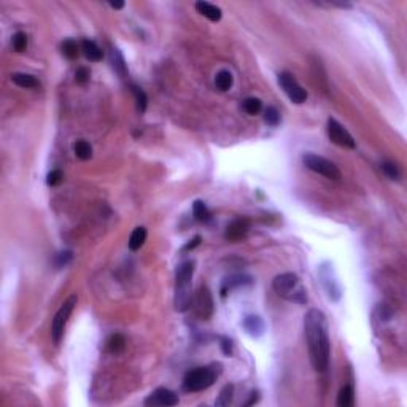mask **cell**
<instances>
[{
	"label": "cell",
	"mask_w": 407,
	"mask_h": 407,
	"mask_svg": "<svg viewBox=\"0 0 407 407\" xmlns=\"http://www.w3.org/2000/svg\"><path fill=\"white\" fill-rule=\"evenodd\" d=\"M304 331L310 355V363L315 371L324 372L330 364V333L328 321L321 310L310 309L304 317Z\"/></svg>",
	"instance_id": "obj_1"
},
{
	"label": "cell",
	"mask_w": 407,
	"mask_h": 407,
	"mask_svg": "<svg viewBox=\"0 0 407 407\" xmlns=\"http://www.w3.org/2000/svg\"><path fill=\"white\" fill-rule=\"evenodd\" d=\"M194 261H185L178 266L177 274H175V297L174 304L177 312H186L191 307L193 302V293H191V285H193V275H194Z\"/></svg>",
	"instance_id": "obj_2"
},
{
	"label": "cell",
	"mask_w": 407,
	"mask_h": 407,
	"mask_svg": "<svg viewBox=\"0 0 407 407\" xmlns=\"http://www.w3.org/2000/svg\"><path fill=\"white\" fill-rule=\"evenodd\" d=\"M274 291L283 297L285 301L293 304H306L307 302V290L304 288L301 278L293 272L280 274L272 281Z\"/></svg>",
	"instance_id": "obj_3"
},
{
	"label": "cell",
	"mask_w": 407,
	"mask_h": 407,
	"mask_svg": "<svg viewBox=\"0 0 407 407\" xmlns=\"http://www.w3.org/2000/svg\"><path fill=\"white\" fill-rule=\"evenodd\" d=\"M218 375H220V371H216L215 366H203L188 371L183 379V390L188 391V393L203 391L213 385Z\"/></svg>",
	"instance_id": "obj_4"
},
{
	"label": "cell",
	"mask_w": 407,
	"mask_h": 407,
	"mask_svg": "<svg viewBox=\"0 0 407 407\" xmlns=\"http://www.w3.org/2000/svg\"><path fill=\"white\" fill-rule=\"evenodd\" d=\"M76 302H78V297L73 294L56 312V315L53 318V323H51V339L54 342V345H59L62 337H64L66 324H67V321H69V318L72 315V312H73Z\"/></svg>",
	"instance_id": "obj_5"
},
{
	"label": "cell",
	"mask_w": 407,
	"mask_h": 407,
	"mask_svg": "<svg viewBox=\"0 0 407 407\" xmlns=\"http://www.w3.org/2000/svg\"><path fill=\"white\" fill-rule=\"evenodd\" d=\"M302 162L307 169L315 172V174H320L330 180H340V170L337 169V166L323 158V156L307 153L302 156Z\"/></svg>",
	"instance_id": "obj_6"
},
{
	"label": "cell",
	"mask_w": 407,
	"mask_h": 407,
	"mask_svg": "<svg viewBox=\"0 0 407 407\" xmlns=\"http://www.w3.org/2000/svg\"><path fill=\"white\" fill-rule=\"evenodd\" d=\"M193 310L197 318L209 320L213 315V297L207 285H200L199 291L194 296V301L191 302Z\"/></svg>",
	"instance_id": "obj_7"
},
{
	"label": "cell",
	"mask_w": 407,
	"mask_h": 407,
	"mask_svg": "<svg viewBox=\"0 0 407 407\" xmlns=\"http://www.w3.org/2000/svg\"><path fill=\"white\" fill-rule=\"evenodd\" d=\"M278 85L281 86V89L285 91V94L291 102H294V104H304L306 102L307 91L296 82V78L291 73L281 72L278 75Z\"/></svg>",
	"instance_id": "obj_8"
},
{
	"label": "cell",
	"mask_w": 407,
	"mask_h": 407,
	"mask_svg": "<svg viewBox=\"0 0 407 407\" xmlns=\"http://www.w3.org/2000/svg\"><path fill=\"white\" fill-rule=\"evenodd\" d=\"M328 137H330L331 142L336 144L337 147L349 148V150H353L356 147L355 138L350 135V132L334 118L328 119Z\"/></svg>",
	"instance_id": "obj_9"
},
{
	"label": "cell",
	"mask_w": 407,
	"mask_h": 407,
	"mask_svg": "<svg viewBox=\"0 0 407 407\" xmlns=\"http://www.w3.org/2000/svg\"><path fill=\"white\" fill-rule=\"evenodd\" d=\"M320 278H321V283L324 287V291H326L328 297H330L331 301H339L340 296H342V290H340L339 281L334 277L333 266L330 262L321 264V268H320Z\"/></svg>",
	"instance_id": "obj_10"
},
{
	"label": "cell",
	"mask_w": 407,
	"mask_h": 407,
	"mask_svg": "<svg viewBox=\"0 0 407 407\" xmlns=\"http://www.w3.org/2000/svg\"><path fill=\"white\" fill-rule=\"evenodd\" d=\"M178 396L174 393L172 390H167V388H158L154 390L153 393L145 399V405H166V407H170V405H177L178 404Z\"/></svg>",
	"instance_id": "obj_11"
},
{
	"label": "cell",
	"mask_w": 407,
	"mask_h": 407,
	"mask_svg": "<svg viewBox=\"0 0 407 407\" xmlns=\"http://www.w3.org/2000/svg\"><path fill=\"white\" fill-rule=\"evenodd\" d=\"M248 229H250V223L248 220H236V221H232L226 231H225V239L229 240V242H239L242 239L247 237V234H248Z\"/></svg>",
	"instance_id": "obj_12"
},
{
	"label": "cell",
	"mask_w": 407,
	"mask_h": 407,
	"mask_svg": "<svg viewBox=\"0 0 407 407\" xmlns=\"http://www.w3.org/2000/svg\"><path fill=\"white\" fill-rule=\"evenodd\" d=\"M252 277L250 275H245V274H234L231 277H228L225 280V283L221 287V296L225 297L231 290L234 288H239V287H245V285H252Z\"/></svg>",
	"instance_id": "obj_13"
},
{
	"label": "cell",
	"mask_w": 407,
	"mask_h": 407,
	"mask_svg": "<svg viewBox=\"0 0 407 407\" xmlns=\"http://www.w3.org/2000/svg\"><path fill=\"white\" fill-rule=\"evenodd\" d=\"M196 10L202 14V16H206L207 19H210L213 23H218L223 16L221 10L218 8L216 5H212L209 2H197L196 4Z\"/></svg>",
	"instance_id": "obj_14"
},
{
	"label": "cell",
	"mask_w": 407,
	"mask_h": 407,
	"mask_svg": "<svg viewBox=\"0 0 407 407\" xmlns=\"http://www.w3.org/2000/svg\"><path fill=\"white\" fill-rule=\"evenodd\" d=\"M243 328L250 336L259 337L264 333V321L256 315H250L243 320Z\"/></svg>",
	"instance_id": "obj_15"
},
{
	"label": "cell",
	"mask_w": 407,
	"mask_h": 407,
	"mask_svg": "<svg viewBox=\"0 0 407 407\" xmlns=\"http://www.w3.org/2000/svg\"><path fill=\"white\" fill-rule=\"evenodd\" d=\"M82 51H83L85 57L89 59L91 62H99L104 57L102 50L92 40H83L82 42Z\"/></svg>",
	"instance_id": "obj_16"
},
{
	"label": "cell",
	"mask_w": 407,
	"mask_h": 407,
	"mask_svg": "<svg viewBox=\"0 0 407 407\" xmlns=\"http://www.w3.org/2000/svg\"><path fill=\"white\" fill-rule=\"evenodd\" d=\"M110 62H112V67L115 69V72L124 78L128 76V66H126V60H124L121 51L118 48H112L110 50Z\"/></svg>",
	"instance_id": "obj_17"
},
{
	"label": "cell",
	"mask_w": 407,
	"mask_h": 407,
	"mask_svg": "<svg viewBox=\"0 0 407 407\" xmlns=\"http://www.w3.org/2000/svg\"><path fill=\"white\" fill-rule=\"evenodd\" d=\"M145 240H147V229L144 226H138V228H135L132 231L128 245H129V248L132 250V252H137V250H140L144 247Z\"/></svg>",
	"instance_id": "obj_18"
},
{
	"label": "cell",
	"mask_w": 407,
	"mask_h": 407,
	"mask_svg": "<svg viewBox=\"0 0 407 407\" xmlns=\"http://www.w3.org/2000/svg\"><path fill=\"white\" fill-rule=\"evenodd\" d=\"M11 82L19 86V88H26V89H30V88H37L38 86V80L35 76L29 75V73H13L11 75Z\"/></svg>",
	"instance_id": "obj_19"
},
{
	"label": "cell",
	"mask_w": 407,
	"mask_h": 407,
	"mask_svg": "<svg viewBox=\"0 0 407 407\" xmlns=\"http://www.w3.org/2000/svg\"><path fill=\"white\" fill-rule=\"evenodd\" d=\"M355 404V390L352 385H345L340 388L337 395V405L339 407H352Z\"/></svg>",
	"instance_id": "obj_20"
},
{
	"label": "cell",
	"mask_w": 407,
	"mask_h": 407,
	"mask_svg": "<svg viewBox=\"0 0 407 407\" xmlns=\"http://www.w3.org/2000/svg\"><path fill=\"white\" fill-rule=\"evenodd\" d=\"M232 83H234V78H232L231 72H228V70L218 72L215 76V86L220 91H229L232 88Z\"/></svg>",
	"instance_id": "obj_21"
},
{
	"label": "cell",
	"mask_w": 407,
	"mask_h": 407,
	"mask_svg": "<svg viewBox=\"0 0 407 407\" xmlns=\"http://www.w3.org/2000/svg\"><path fill=\"white\" fill-rule=\"evenodd\" d=\"M75 154H76V158H80L82 161L91 159L92 147L86 142V140H78V142L75 144Z\"/></svg>",
	"instance_id": "obj_22"
},
{
	"label": "cell",
	"mask_w": 407,
	"mask_h": 407,
	"mask_svg": "<svg viewBox=\"0 0 407 407\" xmlns=\"http://www.w3.org/2000/svg\"><path fill=\"white\" fill-rule=\"evenodd\" d=\"M107 347H108V352L110 353H119L124 350V347H126V339H124V336H121V334H113L110 339H108Z\"/></svg>",
	"instance_id": "obj_23"
},
{
	"label": "cell",
	"mask_w": 407,
	"mask_h": 407,
	"mask_svg": "<svg viewBox=\"0 0 407 407\" xmlns=\"http://www.w3.org/2000/svg\"><path fill=\"white\" fill-rule=\"evenodd\" d=\"M193 213H194V218L197 221H209L210 220V212H209V209L206 207V203H203L202 200H196L194 202Z\"/></svg>",
	"instance_id": "obj_24"
},
{
	"label": "cell",
	"mask_w": 407,
	"mask_h": 407,
	"mask_svg": "<svg viewBox=\"0 0 407 407\" xmlns=\"http://www.w3.org/2000/svg\"><path fill=\"white\" fill-rule=\"evenodd\" d=\"M132 92L135 96V104H137V110L140 113H144L147 110V105H148V97L144 89H140L138 86H132Z\"/></svg>",
	"instance_id": "obj_25"
},
{
	"label": "cell",
	"mask_w": 407,
	"mask_h": 407,
	"mask_svg": "<svg viewBox=\"0 0 407 407\" xmlns=\"http://www.w3.org/2000/svg\"><path fill=\"white\" fill-rule=\"evenodd\" d=\"M232 396H234V385H226L221 391L220 396L216 399V405L218 407H226L232 402Z\"/></svg>",
	"instance_id": "obj_26"
},
{
	"label": "cell",
	"mask_w": 407,
	"mask_h": 407,
	"mask_svg": "<svg viewBox=\"0 0 407 407\" xmlns=\"http://www.w3.org/2000/svg\"><path fill=\"white\" fill-rule=\"evenodd\" d=\"M60 50H62V54H64L67 59H75L78 56V45L75 40H64L60 45Z\"/></svg>",
	"instance_id": "obj_27"
},
{
	"label": "cell",
	"mask_w": 407,
	"mask_h": 407,
	"mask_svg": "<svg viewBox=\"0 0 407 407\" xmlns=\"http://www.w3.org/2000/svg\"><path fill=\"white\" fill-rule=\"evenodd\" d=\"M382 170H383V174H385L390 180H399L401 172H399V167H398L395 162H391V161H383V162H382Z\"/></svg>",
	"instance_id": "obj_28"
},
{
	"label": "cell",
	"mask_w": 407,
	"mask_h": 407,
	"mask_svg": "<svg viewBox=\"0 0 407 407\" xmlns=\"http://www.w3.org/2000/svg\"><path fill=\"white\" fill-rule=\"evenodd\" d=\"M11 45H13V50L16 53L26 51V48H27V35L24 32H16L13 35Z\"/></svg>",
	"instance_id": "obj_29"
},
{
	"label": "cell",
	"mask_w": 407,
	"mask_h": 407,
	"mask_svg": "<svg viewBox=\"0 0 407 407\" xmlns=\"http://www.w3.org/2000/svg\"><path fill=\"white\" fill-rule=\"evenodd\" d=\"M261 100L256 99V97H248L243 100V110L248 113V115H258L261 112Z\"/></svg>",
	"instance_id": "obj_30"
},
{
	"label": "cell",
	"mask_w": 407,
	"mask_h": 407,
	"mask_svg": "<svg viewBox=\"0 0 407 407\" xmlns=\"http://www.w3.org/2000/svg\"><path fill=\"white\" fill-rule=\"evenodd\" d=\"M264 121L269 124V126H277V124L280 123V113L275 107H268L266 108V112H264Z\"/></svg>",
	"instance_id": "obj_31"
},
{
	"label": "cell",
	"mask_w": 407,
	"mask_h": 407,
	"mask_svg": "<svg viewBox=\"0 0 407 407\" xmlns=\"http://www.w3.org/2000/svg\"><path fill=\"white\" fill-rule=\"evenodd\" d=\"M72 258H73V255H72V252H69V250L57 253L56 255V259H54L56 268H66V266L72 261Z\"/></svg>",
	"instance_id": "obj_32"
},
{
	"label": "cell",
	"mask_w": 407,
	"mask_h": 407,
	"mask_svg": "<svg viewBox=\"0 0 407 407\" xmlns=\"http://www.w3.org/2000/svg\"><path fill=\"white\" fill-rule=\"evenodd\" d=\"M75 82L78 85H85L89 82V70L86 67H80V69H76L75 72Z\"/></svg>",
	"instance_id": "obj_33"
},
{
	"label": "cell",
	"mask_w": 407,
	"mask_h": 407,
	"mask_svg": "<svg viewBox=\"0 0 407 407\" xmlns=\"http://www.w3.org/2000/svg\"><path fill=\"white\" fill-rule=\"evenodd\" d=\"M62 178H64V175H62V172L60 170H51L48 177H46V183H48L50 186H56L62 181Z\"/></svg>",
	"instance_id": "obj_34"
},
{
	"label": "cell",
	"mask_w": 407,
	"mask_h": 407,
	"mask_svg": "<svg viewBox=\"0 0 407 407\" xmlns=\"http://www.w3.org/2000/svg\"><path fill=\"white\" fill-rule=\"evenodd\" d=\"M221 350L225 355L231 356L232 355V340L228 337H221Z\"/></svg>",
	"instance_id": "obj_35"
},
{
	"label": "cell",
	"mask_w": 407,
	"mask_h": 407,
	"mask_svg": "<svg viewBox=\"0 0 407 407\" xmlns=\"http://www.w3.org/2000/svg\"><path fill=\"white\" fill-rule=\"evenodd\" d=\"M200 240H202V237H200V236H196L193 240H190V242H188V243L183 247V252H185V253H186V252H191V250H194L197 245H200Z\"/></svg>",
	"instance_id": "obj_36"
},
{
	"label": "cell",
	"mask_w": 407,
	"mask_h": 407,
	"mask_svg": "<svg viewBox=\"0 0 407 407\" xmlns=\"http://www.w3.org/2000/svg\"><path fill=\"white\" fill-rule=\"evenodd\" d=\"M258 399H259L258 391H253V393H252V398H250V401H247V402H245V405H252V404L258 402Z\"/></svg>",
	"instance_id": "obj_37"
},
{
	"label": "cell",
	"mask_w": 407,
	"mask_h": 407,
	"mask_svg": "<svg viewBox=\"0 0 407 407\" xmlns=\"http://www.w3.org/2000/svg\"><path fill=\"white\" fill-rule=\"evenodd\" d=\"M108 5H110L112 8H115V10H121V8H124V2H110Z\"/></svg>",
	"instance_id": "obj_38"
}]
</instances>
